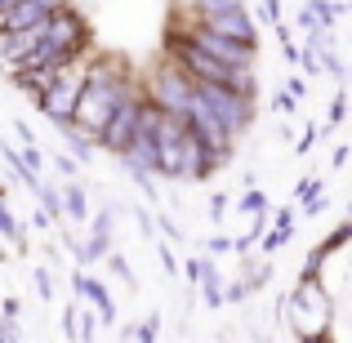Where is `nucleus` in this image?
<instances>
[{
	"mask_svg": "<svg viewBox=\"0 0 352 343\" xmlns=\"http://www.w3.org/2000/svg\"><path fill=\"white\" fill-rule=\"evenodd\" d=\"M152 223H156V228H161V232H165V236H170V241H183V228H179V223H174V219H170V214H156V219H152Z\"/></svg>",
	"mask_w": 352,
	"mask_h": 343,
	"instance_id": "obj_31",
	"label": "nucleus"
},
{
	"mask_svg": "<svg viewBox=\"0 0 352 343\" xmlns=\"http://www.w3.org/2000/svg\"><path fill=\"white\" fill-rule=\"evenodd\" d=\"M197 23H206L210 32L228 36V41L245 45V49H258V23L250 18V9H245V5H236V9H219V14L197 18Z\"/></svg>",
	"mask_w": 352,
	"mask_h": 343,
	"instance_id": "obj_10",
	"label": "nucleus"
},
{
	"mask_svg": "<svg viewBox=\"0 0 352 343\" xmlns=\"http://www.w3.org/2000/svg\"><path fill=\"white\" fill-rule=\"evenodd\" d=\"M18 156H23V165H27L32 174L45 170V156H41V147H36V143H23V152H18Z\"/></svg>",
	"mask_w": 352,
	"mask_h": 343,
	"instance_id": "obj_24",
	"label": "nucleus"
},
{
	"mask_svg": "<svg viewBox=\"0 0 352 343\" xmlns=\"http://www.w3.org/2000/svg\"><path fill=\"white\" fill-rule=\"evenodd\" d=\"M183 36H188L197 49H206L210 58H219V63H228V67H254V49H245V45H236V41H228V36H219V32H210L206 23H197V18H183V27H179Z\"/></svg>",
	"mask_w": 352,
	"mask_h": 343,
	"instance_id": "obj_8",
	"label": "nucleus"
},
{
	"mask_svg": "<svg viewBox=\"0 0 352 343\" xmlns=\"http://www.w3.org/2000/svg\"><path fill=\"white\" fill-rule=\"evenodd\" d=\"M138 89H143V94L152 98L161 112H170V116H188L192 98H197V89H192L188 71H183L174 58L152 63V67L143 71V80H138Z\"/></svg>",
	"mask_w": 352,
	"mask_h": 343,
	"instance_id": "obj_5",
	"label": "nucleus"
},
{
	"mask_svg": "<svg viewBox=\"0 0 352 343\" xmlns=\"http://www.w3.org/2000/svg\"><path fill=\"white\" fill-rule=\"evenodd\" d=\"M312 143H317V125H308V129H303V138L294 143V152H299V156H308V152H312Z\"/></svg>",
	"mask_w": 352,
	"mask_h": 343,
	"instance_id": "obj_34",
	"label": "nucleus"
},
{
	"mask_svg": "<svg viewBox=\"0 0 352 343\" xmlns=\"http://www.w3.org/2000/svg\"><path fill=\"white\" fill-rule=\"evenodd\" d=\"M344 116H348V94H344V85H339V94H335V103H330V116H326V129H321V134H330Z\"/></svg>",
	"mask_w": 352,
	"mask_h": 343,
	"instance_id": "obj_20",
	"label": "nucleus"
},
{
	"mask_svg": "<svg viewBox=\"0 0 352 343\" xmlns=\"http://www.w3.org/2000/svg\"><path fill=\"white\" fill-rule=\"evenodd\" d=\"M258 210H267V197L254 188H245V197H241V214H258Z\"/></svg>",
	"mask_w": 352,
	"mask_h": 343,
	"instance_id": "obj_23",
	"label": "nucleus"
},
{
	"mask_svg": "<svg viewBox=\"0 0 352 343\" xmlns=\"http://www.w3.org/2000/svg\"><path fill=\"white\" fill-rule=\"evenodd\" d=\"M294 219H299V210H294V206H281V210L272 214V228H285V232H294Z\"/></svg>",
	"mask_w": 352,
	"mask_h": 343,
	"instance_id": "obj_28",
	"label": "nucleus"
},
{
	"mask_svg": "<svg viewBox=\"0 0 352 343\" xmlns=\"http://www.w3.org/2000/svg\"><path fill=\"white\" fill-rule=\"evenodd\" d=\"M312 188H326V183H321L317 174H308V179H299V188H294V201H303V197H308Z\"/></svg>",
	"mask_w": 352,
	"mask_h": 343,
	"instance_id": "obj_36",
	"label": "nucleus"
},
{
	"mask_svg": "<svg viewBox=\"0 0 352 343\" xmlns=\"http://www.w3.org/2000/svg\"><path fill=\"white\" fill-rule=\"evenodd\" d=\"M9 5H14V0H0V9H9Z\"/></svg>",
	"mask_w": 352,
	"mask_h": 343,
	"instance_id": "obj_42",
	"label": "nucleus"
},
{
	"mask_svg": "<svg viewBox=\"0 0 352 343\" xmlns=\"http://www.w3.org/2000/svg\"><path fill=\"white\" fill-rule=\"evenodd\" d=\"M183 125H188L192 134H197L201 143L210 147V152H219L223 161H232V152H236V138L228 134L223 125H219V116L210 112V107L201 103V98H192V107H188V116H183Z\"/></svg>",
	"mask_w": 352,
	"mask_h": 343,
	"instance_id": "obj_9",
	"label": "nucleus"
},
{
	"mask_svg": "<svg viewBox=\"0 0 352 343\" xmlns=\"http://www.w3.org/2000/svg\"><path fill=\"white\" fill-rule=\"evenodd\" d=\"M89 232H98V236H112V223H116V214H112V206L107 210H89Z\"/></svg>",
	"mask_w": 352,
	"mask_h": 343,
	"instance_id": "obj_19",
	"label": "nucleus"
},
{
	"mask_svg": "<svg viewBox=\"0 0 352 343\" xmlns=\"http://www.w3.org/2000/svg\"><path fill=\"white\" fill-rule=\"evenodd\" d=\"M258 236H263V254H276V250L290 241V232H285V228H263Z\"/></svg>",
	"mask_w": 352,
	"mask_h": 343,
	"instance_id": "obj_21",
	"label": "nucleus"
},
{
	"mask_svg": "<svg viewBox=\"0 0 352 343\" xmlns=\"http://www.w3.org/2000/svg\"><path fill=\"white\" fill-rule=\"evenodd\" d=\"M228 206H232V201H228L223 192H214V197H210V219H214V223H223V219H228Z\"/></svg>",
	"mask_w": 352,
	"mask_h": 343,
	"instance_id": "obj_29",
	"label": "nucleus"
},
{
	"mask_svg": "<svg viewBox=\"0 0 352 343\" xmlns=\"http://www.w3.org/2000/svg\"><path fill=\"white\" fill-rule=\"evenodd\" d=\"M245 294H250L245 276H241V281H228V285H223V303H245Z\"/></svg>",
	"mask_w": 352,
	"mask_h": 343,
	"instance_id": "obj_27",
	"label": "nucleus"
},
{
	"mask_svg": "<svg viewBox=\"0 0 352 343\" xmlns=\"http://www.w3.org/2000/svg\"><path fill=\"white\" fill-rule=\"evenodd\" d=\"M206 250H210V254H232V236H210Z\"/></svg>",
	"mask_w": 352,
	"mask_h": 343,
	"instance_id": "obj_35",
	"label": "nucleus"
},
{
	"mask_svg": "<svg viewBox=\"0 0 352 343\" xmlns=\"http://www.w3.org/2000/svg\"><path fill=\"white\" fill-rule=\"evenodd\" d=\"M134 219H138V232H152V228H156V223H152V210H147V206H138Z\"/></svg>",
	"mask_w": 352,
	"mask_h": 343,
	"instance_id": "obj_38",
	"label": "nucleus"
},
{
	"mask_svg": "<svg viewBox=\"0 0 352 343\" xmlns=\"http://www.w3.org/2000/svg\"><path fill=\"white\" fill-rule=\"evenodd\" d=\"M54 165H58L63 179H76V174H80V161H76L72 152H58V156H54Z\"/></svg>",
	"mask_w": 352,
	"mask_h": 343,
	"instance_id": "obj_26",
	"label": "nucleus"
},
{
	"mask_svg": "<svg viewBox=\"0 0 352 343\" xmlns=\"http://www.w3.org/2000/svg\"><path fill=\"white\" fill-rule=\"evenodd\" d=\"M120 335H125V339H138V343H152L156 335H161V317H156V312H152V317H147L143 326H125V330H120Z\"/></svg>",
	"mask_w": 352,
	"mask_h": 343,
	"instance_id": "obj_17",
	"label": "nucleus"
},
{
	"mask_svg": "<svg viewBox=\"0 0 352 343\" xmlns=\"http://www.w3.org/2000/svg\"><path fill=\"white\" fill-rule=\"evenodd\" d=\"M138 89V76L129 71V63L120 54H89L85 58V80H80V94L76 107H72V125L85 129V134H98L103 120L116 112V103Z\"/></svg>",
	"mask_w": 352,
	"mask_h": 343,
	"instance_id": "obj_1",
	"label": "nucleus"
},
{
	"mask_svg": "<svg viewBox=\"0 0 352 343\" xmlns=\"http://www.w3.org/2000/svg\"><path fill=\"white\" fill-rule=\"evenodd\" d=\"M107 250H112V236H98V232H89V241H76V250H72V254H76L80 267H89V263H98Z\"/></svg>",
	"mask_w": 352,
	"mask_h": 343,
	"instance_id": "obj_13",
	"label": "nucleus"
},
{
	"mask_svg": "<svg viewBox=\"0 0 352 343\" xmlns=\"http://www.w3.org/2000/svg\"><path fill=\"white\" fill-rule=\"evenodd\" d=\"M276 312H285L290 330L299 339H308V343L312 339H326L330 335V321H335V303H330L326 285L312 281V276H303V281L294 285L281 303H276Z\"/></svg>",
	"mask_w": 352,
	"mask_h": 343,
	"instance_id": "obj_4",
	"label": "nucleus"
},
{
	"mask_svg": "<svg viewBox=\"0 0 352 343\" xmlns=\"http://www.w3.org/2000/svg\"><path fill=\"white\" fill-rule=\"evenodd\" d=\"M294 103H299V98H294L290 89H276V94H272V112H276V116H290Z\"/></svg>",
	"mask_w": 352,
	"mask_h": 343,
	"instance_id": "obj_25",
	"label": "nucleus"
},
{
	"mask_svg": "<svg viewBox=\"0 0 352 343\" xmlns=\"http://www.w3.org/2000/svg\"><path fill=\"white\" fill-rule=\"evenodd\" d=\"M72 290H76L80 299H89V308L98 312V321H103V326H112V321H116V299H112V290H107L98 276L76 272V276H72Z\"/></svg>",
	"mask_w": 352,
	"mask_h": 343,
	"instance_id": "obj_11",
	"label": "nucleus"
},
{
	"mask_svg": "<svg viewBox=\"0 0 352 343\" xmlns=\"http://www.w3.org/2000/svg\"><path fill=\"white\" fill-rule=\"evenodd\" d=\"M0 236H5V241H14V245H18V254H27L23 223H18V219H14V210L5 206V188H0Z\"/></svg>",
	"mask_w": 352,
	"mask_h": 343,
	"instance_id": "obj_14",
	"label": "nucleus"
},
{
	"mask_svg": "<svg viewBox=\"0 0 352 343\" xmlns=\"http://www.w3.org/2000/svg\"><path fill=\"white\" fill-rule=\"evenodd\" d=\"M80 80H85V58H80V63H67V67L54 76V85L36 98V107L54 120V129L72 120V107H76V94H80Z\"/></svg>",
	"mask_w": 352,
	"mask_h": 343,
	"instance_id": "obj_7",
	"label": "nucleus"
},
{
	"mask_svg": "<svg viewBox=\"0 0 352 343\" xmlns=\"http://www.w3.org/2000/svg\"><path fill=\"white\" fill-rule=\"evenodd\" d=\"M98 330H103V321H98V312H76V339H98Z\"/></svg>",
	"mask_w": 352,
	"mask_h": 343,
	"instance_id": "obj_18",
	"label": "nucleus"
},
{
	"mask_svg": "<svg viewBox=\"0 0 352 343\" xmlns=\"http://www.w3.org/2000/svg\"><path fill=\"white\" fill-rule=\"evenodd\" d=\"M36 299H45V303H50L54 299V272H50V267H36Z\"/></svg>",
	"mask_w": 352,
	"mask_h": 343,
	"instance_id": "obj_22",
	"label": "nucleus"
},
{
	"mask_svg": "<svg viewBox=\"0 0 352 343\" xmlns=\"http://www.w3.org/2000/svg\"><path fill=\"white\" fill-rule=\"evenodd\" d=\"M165 58H174L183 71H188L192 85H201V80H210V85H232L241 94L254 98L258 94V80H254V67H228V63L210 58L206 49H197V45L188 41V36L179 32V27H170V36H165Z\"/></svg>",
	"mask_w": 352,
	"mask_h": 343,
	"instance_id": "obj_3",
	"label": "nucleus"
},
{
	"mask_svg": "<svg viewBox=\"0 0 352 343\" xmlns=\"http://www.w3.org/2000/svg\"><path fill=\"white\" fill-rule=\"evenodd\" d=\"M45 5V14H54V9H63V5H72V0H41Z\"/></svg>",
	"mask_w": 352,
	"mask_h": 343,
	"instance_id": "obj_41",
	"label": "nucleus"
},
{
	"mask_svg": "<svg viewBox=\"0 0 352 343\" xmlns=\"http://www.w3.org/2000/svg\"><path fill=\"white\" fill-rule=\"evenodd\" d=\"M94 54V32H89L85 14L76 5H63L45 18V32H41V45L27 54L18 67H67V63H80Z\"/></svg>",
	"mask_w": 352,
	"mask_h": 343,
	"instance_id": "obj_2",
	"label": "nucleus"
},
{
	"mask_svg": "<svg viewBox=\"0 0 352 343\" xmlns=\"http://www.w3.org/2000/svg\"><path fill=\"white\" fill-rule=\"evenodd\" d=\"M285 89H290L294 98H303V89H308V85H303V76H294V80H290V85H285Z\"/></svg>",
	"mask_w": 352,
	"mask_h": 343,
	"instance_id": "obj_40",
	"label": "nucleus"
},
{
	"mask_svg": "<svg viewBox=\"0 0 352 343\" xmlns=\"http://www.w3.org/2000/svg\"><path fill=\"white\" fill-rule=\"evenodd\" d=\"M103 258H107V267H112V272H116L120 281L129 285V290H138V276H134V267H129V258H125V254H116V250H107Z\"/></svg>",
	"mask_w": 352,
	"mask_h": 343,
	"instance_id": "obj_16",
	"label": "nucleus"
},
{
	"mask_svg": "<svg viewBox=\"0 0 352 343\" xmlns=\"http://www.w3.org/2000/svg\"><path fill=\"white\" fill-rule=\"evenodd\" d=\"M0 317H23V303L9 294V299H0Z\"/></svg>",
	"mask_w": 352,
	"mask_h": 343,
	"instance_id": "obj_37",
	"label": "nucleus"
},
{
	"mask_svg": "<svg viewBox=\"0 0 352 343\" xmlns=\"http://www.w3.org/2000/svg\"><path fill=\"white\" fill-rule=\"evenodd\" d=\"M14 134H18V143H36V134H32L27 120H14Z\"/></svg>",
	"mask_w": 352,
	"mask_h": 343,
	"instance_id": "obj_39",
	"label": "nucleus"
},
{
	"mask_svg": "<svg viewBox=\"0 0 352 343\" xmlns=\"http://www.w3.org/2000/svg\"><path fill=\"white\" fill-rule=\"evenodd\" d=\"M23 339V330H18V317H0V343H14Z\"/></svg>",
	"mask_w": 352,
	"mask_h": 343,
	"instance_id": "obj_30",
	"label": "nucleus"
},
{
	"mask_svg": "<svg viewBox=\"0 0 352 343\" xmlns=\"http://www.w3.org/2000/svg\"><path fill=\"white\" fill-rule=\"evenodd\" d=\"M58 201H63V219H67V223H85L89 219V192L80 188L76 179H63Z\"/></svg>",
	"mask_w": 352,
	"mask_h": 343,
	"instance_id": "obj_12",
	"label": "nucleus"
},
{
	"mask_svg": "<svg viewBox=\"0 0 352 343\" xmlns=\"http://www.w3.org/2000/svg\"><path fill=\"white\" fill-rule=\"evenodd\" d=\"M192 89H197V98L219 116V125H223L232 138L250 134V125H254V98L250 94H241L232 85H210V80H201V85H192Z\"/></svg>",
	"mask_w": 352,
	"mask_h": 343,
	"instance_id": "obj_6",
	"label": "nucleus"
},
{
	"mask_svg": "<svg viewBox=\"0 0 352 343\" xmlns=\"http://www.w3.org/2000/svg\"><path fill=\"white\" fill-rule=\"evenodd\" d=\"M245 0H188V14L183 18H206V14H219V9H236Z\"/></svg>",
	"mask_w": 352,
	"mask_h": 343,
	"instance_id": "obj_15",
	"label": "nucleus"
},
{
	"mask_svg": "<svg viewBox=\"0 0 352 343\" xmlns=\"http://www.w3.org/2000/svg\"><path fill=\"white\" fill-rule=\"evenodd\" d=\"M156 254H161V267H165V272L179 276V258H174V250H170V245H156Z\"/></svg>",
	"mask_w": 352,
	"mask_h": 343,
	"instance_id": "obj_33",
	"label": "nucleus"
},
{
	"mask_svg": "<svg viewBox=\"0 0 352 343\" xmlns=\"http://www.w3.org/2000/svg\"><path fill=\"white\" fill-rule=\"evenodd\" d=\"M58 330H63L67 339H76V308H72V303L63 308V321H58Z\"/></svg>",
	"mask_w": 352,
	"mask_h": 343,
	"instance_id": "obj_32",
	"label": "nucleus"
}]
</instances>
